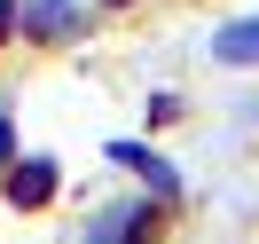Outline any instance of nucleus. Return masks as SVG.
Listing matches in <instances>:
<instances>
[{
    "mask_svg": "<svg viewBox=\"0 0 259 244\" xmlns=\"http://www.w3.org/2000/svg\"><path fill=\"white\" fill-rule=\"evenodd\" d=\"M110 158H118V165H134V173H142V181H149L157 197H173V189H181V173H173L165 158H149L142 142H110Z\"/></svg>",
    "mask_w": 259,
    "mask_h": 244,
    "instance_id": "1",
    "label": "nucleus"
},
{
    "mask_svg": "<svg viewBox=\"0 0 259 244\" xmlns=\"http://www.w3.org/2000/svg\"><path fill=\"white\" fill-rule=\"evenodd\" d=\"M212 55H220V63H259V16L251 24H228V32L212 40Z\"/></svg>",
    "mask_w": 259,
    "mask_h": 244,
    "instance_id": "2",
    "label": "nucleus"
},
{
    "mask_svg": "<svg viewBox=\"0 0 259 244\" xmlns=\"http://www.w3.org/2000/svg\"><path fill=\"white\" fill-rule=\"evenodd\" d=\"M48 189H55V165H48V158H32V165H16V173H8V197H16V205H39Z\"/></svg>",
    "mask_w": 259,
    "mask_h": 244,
    "instance_id": "3",
    "label": "nucleus"
},
{
    "mask_svg": "<svg viewBox=\"0 0 259 244\" xmlns=\"http://www.w3.org/2000/svg\"><path fill=\"white\" fill-rule=\"evenodd\" d=\"M71 16H79L71 0H32V8H24V24H32L39 40H48V32H71Z\"/></svg>",
    "mask_w": 259,
    "mask_h": 244,
    "instance_id": "4",
    "label": "nucleus"
},
{
    "mask_svg": "<svg viewBox=\"0 0 259 244\" xmlns=\"http://www.w3.org/2000/svg\"><path fill=\"white\" fill-rule=\"evenodd\" d=\"M8 150H16V134H8V118H0V165H8Z\"/></svg>",
    "mask_w": 259,
    "mask_h": 244,
    "instance_id": "5",
    "label": "nucleus"
},
{
    "mask_svg": "<svg viewBox=\"0 0 259 244\" xmlns=\"http://www.w3.org/2000/svg\"><path fill=\"white\" fill-rule=\"evenodd\" d=\"M8 24H16V8H8V0H0V40H8Z\"/></svg>",
    "mask_w": 259,
    "mask_h": 244,
    "instance_id": "6",
    "label": "nucleus"
}]
</instances>
